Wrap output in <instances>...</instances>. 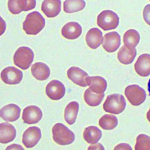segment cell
<instances>
[{
  "label": "cell",
  "instance_id": "cell-11",
  "mask_svg": "<svg viewBox=\"0 0 150 150\" xmlns=\"http://www.w3.org/2000/svg\"><path fill=\"white\" fill-rule=\"evenodd\" d=\"M121 45V37L116 31L105 34L103 47L105 51L109 53L116 52Z\"/></svg>",
  "mask_w": 150,
  "mask_h": 150
},
{
  "label": "cell",
  "instance_id": "cell-3",
  "mask_svg": "<svg viewBox=\"0 0 150 150\" xmlns=\"http://www.w3.org/2000/svg\"><path fill=\"white\" fill-rule=\"evenodd\" d=\"M126 106V102L122 95L113 94L107 96L103 107L105 112L118 115L123 112Z\"/></svg>",
  "mask_w": 150,
  "mask_h": 150
},
{
  "label": "cell",
  "instance_id": "cell-33",
  "mask_svg": "<svg viewBox=\"0 0 150 150\" xmlns=\"http://www.w3.org/2000/svg\"><path fill=\"white\" fill-rule=\"evenodd\" d=\"M88 150H105V148L101 143H98L96 144L91 145L89 146Z\"/></svg>",
  "mask_w": 150,
  "mask_h": 150
},
{
  "label": "cell",
  "instance_id": "cell-2",
  "mask_svg": "<svg viewBox=\"0 0 150 150\" xmlns=\"http://www.w3.org/2000/svg\"><path fill=\"white\" fill-rule=\"evenodd\" d=\"M53 139L60 145H67L74 142L75 135L72 131L62 123H57L52 129Z\"/></svg>",
  "mask_w": 150,
  "mask_h": 150
},
{
  "label": "cell",
  "instance_id": "cell-9",
  "mask_svg": "<svg viewBox=\"0 0 150 150\" xmlns=\"http://www.w3.org/2000/svg\"><path fill=\"white\" fill-rule=\"evenodd\" d=\"M46 93L47 96L51 100H59L64 97L65 88L61 81L53 80L46 86Z\"/></svg>",
  "mask_w": 150,
  "mask_h": 150
},
{
  "label": "cell",
  "instance_id": "cell-4",
  "mask_svg": "<svg viewBox=\"0 0 150 150\" xmlns=\"http://www.w3.org/2000/svg\"><path fill=\"white\" fill-rule=\"evenodd\" d=\"M34 54L31 48L27 47H19L13 57L14 64L23 70L28 69L34 59Z\"/></svg>",
  "mask_w": 150,
  "mask_h": 150
},
{
  "label": "cell",
  "instance_id": "cell-20",
  "mask_svg": "<svg viewBox=\"0 0 150 150\" xmlns=\"http://www.w3.org/2000/svg\"><path fill=\"white\" fill-rule=\"evenodd\" d=\"M31 70L33 76L39 81L47 80L50 75V68L44 63H35L32 66Z\"/></svg>",
  "mask_w": 150,
  "mask_h": 150
},
{
  "label": "cell",
  "instance_id": "cell-10",
  "mask_svg": "<svg viewBox=\"0 0 150 150\" xmlns=\"http://www.w3.org/2000/svg\"><path fill=\"white\" fill-rule=\"evenodd\" d=\"M42 112L41 109L36 105H29L23 109L22 120L28 125L38 123L42 120Z\"/></svg>",
  "mask_w": 150,
  "mask_h": 150
},
{
  "label": "cell",
  "instance_id": "cell-17",
  "mask_svg": "<svg viewBox=\"0 0 150 150\" xmlns=\"http://www.w3.org/2000/svg\"><path fill=\"white\" fill-rule=\"evenodd\" d=\"M86 41L90 48L97 49L103 43V33L97 28H91L86 34Z\"/></svg>",
  "mask_w": 150,
  "mask_h": 150
},
{
  "label": "cell",
  "instance_id": "cell-32",
  "mask_svg": "<svg viewBox=\"0 0 150 150\" xmlns=\"http://www.w3.org/2000/svg\"><path fill=\"white\" fill-rule=\"evenodd\" d=\"M114 150H132V148L127 143H121L116 146Z\"/></svg>",
  "mask_w": 150,
  "mask_h": 150
},
{
  "label": "cell",
  "instance_id": "cell-13",
  "mask_svg": "<svg viewBox=\"0 0 150 150\" xmlns=\"http://www.w3.org/2000/svg\"><path fill=\"white\" fill-rule=\"evenodd\" d=\"M61 0H44L42 4L41 10L46 16L50 18L56 17L61 12Z\"/></svg>",
  "mask_w": 150,
  "mask_h": 150
},
{
  "label": "cell",
  "instance_id": "cell-6",
  "mask_svg": "<svg viewBox=\"0 0 150 150\" xmlns=\"http://www.w3.org/2000/svg\"><path fill=\"white\" fill-rule=\"evenodd\" d=\"M125 95L131 104L139 106L145 101L146 93L144 89L139 85L133 84L125 88Z\"/></svg>",
  "mask_w": 150,
  "mask_h": 150
},
{
  "label": "cell",
  "instance_id": "cell-25",
  "mask_svg": "<svg viewBox=\"0 0 150 150\" xmlns=\"http://www.w3.org/2000/svg\"><path fill=\"white\" fill-rule=\"evenodd\" d=\"M86 6L84 0H66L64 2V11L65 13H73L83 10Z\"/></svg>",
  "mask_w": 150,
  "mask_h": 150
},
{
  "label": "cell",
  "instance_id": "cell-22",
  "mask_svg": "<svg viewBox=\"0 0 150 150\" xmlns=\"http://www.w3.org/2000/svg\"><path fill=\"white\" fill-rule=\"evenodd\" d=\"M102 137L101 131L95 126H90L84 130L83 137L86 142L90 144L97 143Z\"/></svg>",
  "mask_w": 150,
  "mask_h": 150
},
{
  "label": "cell",
  "instance_id": "cell-27",
  "mask_svg": "<svg viewBox=\"0 0 150 150\" xmlns=\"http://www.w3.org/2000/svg\"><path fill=\"white\" fill-rule=\"evenodd\" d=\"M118 120L116 116L112 115L105 114L99 120V125L103 129L110 130L115 129L118 125Z\"/></svg>",
  "mask_w": 150,
  "mask_h": 150
},
{
  "label": "cell",
  "instance_id": "cell-8",
  "mask_svg": "<svg viewBox=\"0 0 150 150\" xmlns=\"http://www.w3.org/2000/svg\"><path fill=\"white\" fill-rule=\"evenodd\" d=\"M42 137V132L38 127H29L23 133L22 142L27 148H31L37 144Z\"/></svg>",
  "mask_w": 150,
  "mask_h": 150
},
{
  "label": "cell",
  "instance_id": "cell-15",
  "mask_svg": "<svg viewBox=\"0 0 150 150\" xmlns=\"http://www.w3.org/2000/svg\"><path fill=\"white\" fill-rule=\"evenodd\" d=\"M137 73L142 77H147L150 74V54H143L137 58L134 64Z\"/></svg>",
  "mask_w": 150,
  "mask_h": 150
},
{
  "label": "cell",
  "instance_id": "cell-12",
  "mask_svg": "<svg viewBox=\"0 0 150 150\" xmlns=\"http://www.w3.org/2000/svg\"><path fill=\"white\" fill-rule=\"evenodd\" d=\"M68 78L76 85L82 87L88 86L87 79L89 77L88 74L80 68L72 67L68 70Z\"/></svg>",
  "mask_w": 150,
  "mask_h": 150
},
{
  "label": "cell",
  "instance_id": "cell-28",
  "mask_svg": "<svg viewBox=\"0 0 150 150\" xmlns=\"http://www.w3.org/2000/svg\"><path fill=\"white\" fill-rule=\"evenodd\" d=\"M135 150H150V137L144 134L139 135L137 137Z\"/></svg>",
  "mask_w": 150,
  "mask_h": 150
},
{
  "label": "cell",
  "instance_id": "cell-34",
  "mask_svg": "<svg viewBox=\"0 0 150 150\" xmlns=\"http://www.w3.org/2000/svg\"><path fill=\"white\" fill-rule=\"evenodd\" d=\"M6 150H25V149L20 145L13 144L7 146Z\"/></svg>",
  "mask_w": 150,
  "mask_h": 150
},
{
  "label": "cell",
  "instance_id": "cell-16",
  "mask_svg": "<svg viewBox=\"0 0 150 150\" xmlns=\"http://www.w3.org/2000/svg\"><path fill=\"white\" fill-rule=\"evenodd\" d=\"M81 26L76 22H70L65 24L62 29L63 36L69 40H74L80 37L82 34Z\"/></svg>",
  "mask_w": 150,
  "mask_h": 150
},
{
  "label": "cell",
  "instance_id": "cell-19",
  "mask_svg": "<svg viewBox=\"0 0 150 150\" xmlns=\"http://www.w3.org/2000/svg\"><path fill=\"white\" fill-rule=\"evenodd\" d=\"M87 82L91 91L95 93H104L107 88V83L106 80L100 76L88 77Z\"/></svg>",
  "mask_w": 150,
  "mask_h": 150
},
{
  "label": "cell",
  "instance_id": "cell-14",
  "mask_svg": "<svg viewBox=\"0 0 150 150\" xmlns=\"http://www.w3.org/2000/svg\"><path fill=\"white\" fill-rule=\"evenodd\" d=\"M21 109L15 104L5 105L0 110V116L5 121L14 122L18 120L21 115Z\"/></svg>",
  "mask_w": 150,
  "mask_h": 150
},
{
  "label": "cell",
  "instance_id": "cell-1",
  "mask_svg": "<svg viewBox=\"0 0 150 150\" xmlns=\"http://www.w3.org/2000/svg\"><path fill=\"white\" fill-rule=\"evenodd\" d=\"M45 20L39 12H32L26 17L23 23V28L28 35H36L45 27Z\"/></svg>",
  "mask_w": 150,
  "mask_h": 150
},
{
  "label": "cell",
  "instance_id": "cell-36",
  "mask_svg": "<svg viewBox=\"0 0 150 150\" xmlns=\"http://www.w3.org/2000/svg\"><path fill=\"white\" fill-rule=\"evenodd\" d=\"M147 86H148V91L149 93V95L150 96V79L148 81V84H147Z\"/></svg>",
  "mask_w": 150,
  "mask_h": 150
},
{
  "label": "cell",
  "instance_id": "cell-23",
  "mask_svg": "<svg viewBox=\"0 0 150 150\" xmlns=\"http://www.w3.org/2000/svg\"><path fill=\"white\" fill-rule=\"evenodd\" d=\"M79 104L77 101L69 103L64 110V118L65 121L69 125L75 123L79 110Z\"/></svg>",
  "mask_w": 150,
  "mask_h": 150
},
{
  "label": "cell",
  "instance_id": "cell-5",
  "mask_svg": "<svg viewBox=\"0 0 150 150\" xmlns=\"http://www.w3.org/2000/svg\"><path fill=\"white\" fill-rule=\"evenodd\" d=\"M120 23V18L115 12L111 10H105L100 13L97 18V24L104 31L117 28Z\"/></svg>",
  "mask_w": 150,
  "mask_h": 150
},
{
  "label": "cell",
  "instance_id": "cell-7",
  "mask_svg": "<svg viewBox=\"0 0 150 150\" xmlns=\"http://www.w3.org/2000/svg\"><path fill=\"white\" fill-rule=\"evenodd\" d=\"M1 77L2 81L7 84L16 85L22 80L23 74L20 69L13 67H9L1 71Z\"/></svg>",
  "mask_w": 150,
  "mask_h": 150
},
{
  "label": "cell",
  "instance_id": "cell-29",
  "mask_svg": "<svg viewBox=\"0 0 150 150\" xmlns=\"http://www.w3.org/2000/svg\"><path fill=\"white\" fill-rule=\"evenodd\" d=\"M18 5L21 11H28L35 8L36 6V1L18 0Z\"/></svg>",
  "mask_w": 150,
  "mask_h": 150
},
{
  "label": "cell",
  "instance_id": "cell-18",
  "mask_svg": "<svg viewBox=\"0 0 150 150\" xmlns=\"http://www.w3.org/2000/svg\"><path fill=\"white\" fill-rule=\"evenodd\" d=\"M16 135V130L14 126L7 123L0 124V142L6 144L13 141Z\"/></svg>",
  "mask_w": 150,
  "mask_h": 150
},
{
  "label": "cell",
  "instance_id": "cell-21",
  "mask_svg": "<svg viewBox=\"0 0 150 150\" xmlns=\"http://www.w3.org/2000/svg\"><path fill=\"white\" fill-rule=\"evenodd\" d=\"M136 56L135 48H129L124 45L119 50L117 57L119 62L122 64H129L134 62Z\"/></svg>",
  "mask_w": 150,
  "mask_h": 150
},
{
  "label": "cell",
  "instance_id": "cell-24",
  "mask_svg": "<svg viewBox=\"0 0 150 150\" xmlns=\"http://www.w3.org/2000/svg\"><path fill=\"white\" fill-rule=\"evenodd\" d=\"M140 40L139 33L135 29H129L125 33L123 36V42L127 47L135 48Z\"/></svg>",
  "mask_w": 150,
  "mask_h": 150
},
{
  "label": "cell",
  "instance_id": "cell-35",
  "mask_svg": "<svg viewBox=\"0 0 150 150\" xmlns=\"http://www.w3.org/2000/svg\"><path fill=\"white\" fill-rule=\"evenodd\" d=\"M146 118H147L148 121L150 122V108L149 110H148V112H147V114H146Z\"/></svg>",
  "mask_w": 150,
  "mask_h": 150
},
{
  "label": "cell",
  "instance_id": "cell-26",
  "mask_svg": "<svg viewBox=\"0 0 150 150\" xmlns=\"http://www.w3.org/2000/svg\"><path fill=\"white\" fill-rule=\"evenodd\" d=\"M105 97V94H97L87 89L84 94V100L85 103L90 106H98L101 103Z\"/></svg>",
  "mask_w": 150,
  "mask_h": 150
},
{
  "label": "cell",
  "instance_id": "cell-31",
  "mask_svg": "<svg viewBox=\"0 0 150 150\" xmlns=\"http://www.w3.org/2000/svg\"><path fill=\"white\" fill-rule=\"evenodd\" d=\"M143 17L145 22L150 26V4H147L144 8Z\"/></svg>",
  "mask_w": 150,
  "mask_h": 150
},
{
  "label": "cell",
  "instance_id": "cell-30",
  "mask_svg": "<svg viewBox=\"0 0 150 150\" xmlns=\"http://www.w3.org/2000/svg\"><path fill=\"white\" fill-rule=\"evenodd\" d=\"M8 8L9 11L13 15H18L21 12L18 5V0H8Z\"/></svg>",
  "mask_w": 150,
  "mask_h": 150
},
{
  "label": "cell",
  "instance_id": "cell-37",
  "mask_svg": "<svg viewBox=\"0 0 150 150\" xmlns=\"http://www.w3.org/2000/svg\"><path fill=\"white\" fill-rule=\"evenodd\" d=\"M149 1H150V0H149Z\"/></svg>",
  "mask_w": 150,
  "mask_h": 150
}]
</instances>
